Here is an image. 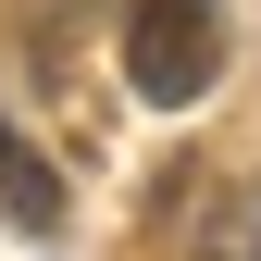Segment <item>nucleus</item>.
<instances>
[{"label":"nucleus","mask_w":261,"mask_h":261,"mask_svg":"<svg viewBox=\"0 0 261 261\" xmlns=\"http://www.w3.org/2000/svg\"><path fill=\"white\" fill-rule=\"evenodd\" d=\"M0 224H13V237H62V174L25 149L13 112H0Z\"/></svg>","instance_id":"obj_2"},{"label":"nucleus","mask_w":261,"mask_h":261,"mask_svg":"<svg viewBox=\"0 0 261 261\" xmlns=\"http://www.w3.org/2000/svg\"><path fill=\"white\" fill-rule=\"evenodd\" d=\"M124 75H137V100H199L224 75V0H137L124 13Z\"/></svg>","instance_id":"obj_1"},{"label":"nucleus","mask_w":261,"mask_h":261,"mask_svg":"<svg viewBox=\"0 0 261 261\" xmlns=\"http://www.w3.org/2000/svg\"><path fill=\"white\" fill-rule=\"evenodd\" d=\"M199 261H261V199H212V224H199Z\"/></svg>","instance_id":"obj_3"}]
</instances>
